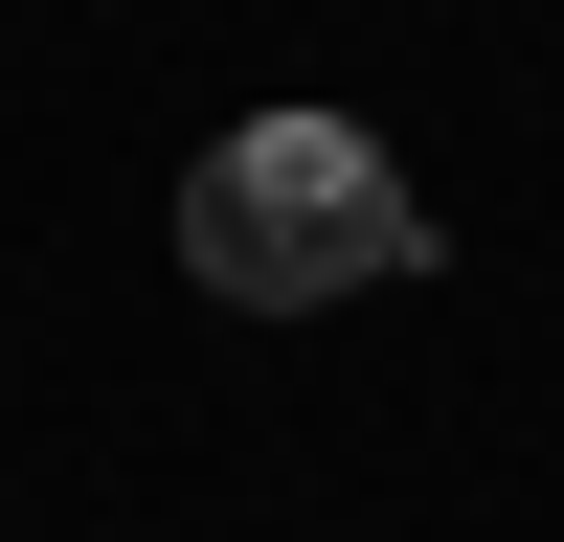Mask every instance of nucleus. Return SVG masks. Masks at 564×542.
<instances>
[{
    "instance_id": "obj_1",
    "label": "nucleus",
    "mask_w": 564,
    "mask_h": 542,
    "mask_svg": "<svg viewBox=\"0 0 564 542\" xmlns=\"http://www.w3.org/2000/svg\"><path fill=\"white\" fill-rule=\"evenodd\" d=\"M181 271L249 294V316H316V294L430 271V204H406V159L361 113H249V136H204V181H181Z\"/></svg>"
}]
</instances>
